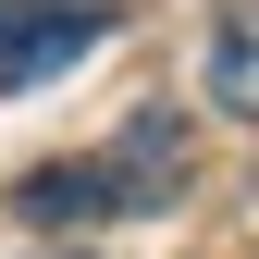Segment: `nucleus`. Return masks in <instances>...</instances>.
I'll use <instances>...</instances> for the list:
<instances>
[{
	"mask_svg": "<svg viewBox=\"0 0 259 259\" xmlns=\"http://www.w3.org/2000/svg\"><path fill=\"white\" fill-rule=\"evenodd\" d=\"M198 74H210V99L235 123H259V0H235V13L210 25V62H198Z\"/></svg>",
	"mask_w": 259,
	"mask_h": 259,
	"instance_id": "7ed1b4c3",
	"label": "nucleus"
},
{
	"mask_svg": "<svg viewBox=\"0 0 259 259\" xmlns=\"http://www.w3.org/2000/svg\"><path fill=\"white\" fill-rule=\"evenodd\" d=\"M185 185V123L173 111H136L99 160H50V173L13 185V210L37 222V235H87V222H123V210H160Z\"/></svg>",
	"mask_w": 259,
	"mask_h": 259,
	"instance_id": "f257e3e1",
	"label": "nucleus"
},
{
	"mask_svg": "<svg viewBox=\"0 0 259 259\" xmlns=\"http://www.w3.org/2000/svg\"><path fill=\"white\" fill-rule=\"evenodd\" d=\"M111 37V0H0V87H50Z\"/></svg>",
	"mask_w": 259,
	"mask_h": 259,
	"instance_id": "f03ea898",
	"label": "nucleus"
}]
</instances>
